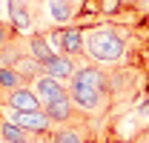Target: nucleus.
Wrapping results in <instances>:
<instances>
[{"instance_id":"nucleus-1","label":"nucleus","mask_w":149,"mask_h":143,"mask_svg":"<svg viewBox=\"0 0 149 143\" xmlns=\"http://www.w3.org/2000/svg\"><path fill=\"white\" fill-rule=\"evenodd\" d=\"M6 20L23 37L46 32V3L40 0H6Z\"/></svg>"},{"instance_id":"nucleus-2","label":"nucleus","mask_w":149,"mask_h":143,"mask_svg":"<svg viewBox=\"0 0 149 143\" xmlns=\"http://www.w3.org/2000/svg\"><path fill=\"white\" fill-rule=\"evenodd\" d=\"M46 35H49L52 46H55L60 54H69V57H77V60L86 57V40H83V37H86V26H83V23L49 26Z\"/></svg>"},{"instance_id":"nucleus-3","label":"nucleus","mask_w":149,"mask_h":143,"mask_svg":"<svg viewBox=\"0 0 149 143\" xmlns=\"http://www.w3.org/2000/svg\"><path fill=\"white\" fill-rule=\"evenodd\" d=\"M3 117H9L12 123H17L20 129H26L29 135H49L55 123H52V117L46 115V109H37V112H20V109H3Z\"/></svg>"},{"instance_id":"nucleus-4","label":"nucleus","mask_w":149,"mask_h":143,"mask_svg":"<svg viewBox=\"0 0 149 143\" xmlns=\"http://www.w3.org/2000/svg\"><path fill=\"white\" fill-rule=\"evenodd\" d=\"M95 126L89 120H74V123H63V126H55L49 132V143H92L95 140Z\"/></svg>"},{"instance_id":"nucleus-5","label":"nucleus","mask_w":149,"mask_h":143,"mask_svg":"<svg viewBox=\"0 0 149 143\" xmlns=\"http://www.w3.org/2000/svg\"><path fill=\"white\" fill-rule=\"evenodd\" d=\"M0 106L20 109V112H37V109H43V100L37 97V92L32 86H15V89H0Z\"/></svg>"},{"instance_id":"nucleus-6","label":"nucleus","mask_w":149,"mask_h":143,"mask_svg":"<svg viewBox=\"0 0 149 143\" xmlns=\"http://www.w3.org/2000/svg\"><path fill=\"white\" fill-rule=\"evenodd\" d=\"M49 26H69L83 17V0H46Z\"/></svg>"},{"instance_id":"nucleus-7","label":"nucleus","mask_w":149,"mask_h":143,"mask_svg":"<svg viewBox=\"0 0 149 143\" xmlns=\"http://www.w3.org/2000/svg\"><path fill=\"white\" fill-rule=\"evenodd\" d=\"M32 89H35L37 97L43 100V106H49V103H55V100H60V97L69 94V83H66V80H57L52 74H40L35 83H32Z\"/></svg>"},{"instance_id":"nucleus-8","label":"nucleus","mask_w":149,"mask_h":143,"mask_svg":"<svg viewBox=\"0 0 149 143\" xmlns=\"http://www.w3.org/2000/svg\"><path fill=\"white\" fill-rule=\"evenodd\" d=\"M46 109V115L52 117V123L55 126H63V123H74V120H80L83 115H80V109L74 106L72 94H66V97H60V100H55V103H49Z\"/></svg>"},{"instance_id":"nucleus-9","label":"nucleus","mask_w":149,"mask_h":143,"mask_svg":"<svg viewBox=\"0 0 149 143\" xmlns=\"http://www.w3.org/2000/svg\"><path fill=\"white\" fill-rule=\"evenodd\" d=\"M77 66H80V60L77 57H69V54H60L57 52L55 57H49L46 63H43V74H52V77H57V80H72L74 72H77Z\"/></svg>"},{"instance_id":"nucleus-10","label":"nucleus","mask_w":149,"mask_h":143,"mask_svg":"<svg viewBox=\"0 0 149 143\" xmlns=\"http://www.w3.org/2000/svg\"><path fill=\"white\" fill-rule=\"evenodd\" d=\"M26 49H29V54H32L35 60H40V63H46L49 57H55V54H57V49L52 46V40H49L46 32L29 35V37H26Z\"/></svg>"},{"instance_id":"nucleus-11","label":"nucleus","mask_w":149,"mask_h":143,"mask_svg":"<svg viewBox=\"0 0 149 143\" xmlns=\"http://www.w3.org/2000/svg\"><path fill=\"white\" fill-rule=\"evenodd\" d=\"M0 135H3L6 143H26V140H32V137H43V135H29L26 129H20L17 123H12L9 117L0 120Z\"/></svg>"},{"instance_id":"nucleus-12","label":"nucleus","mask_w":149,"mask_h":143,"mask_svg":"<svg viewBox=\"0 0 149 143\" xmlns=\"http://www.w3.org/2000/svg\"><path fill=\"white\" fill-rule=\"evenodd\" d=\"M15 86H29V83H26V77L15 66L0 63V89H15Z\"/></svg>"},{"instance_id":"nucleus-13","label":"nucleus","mask_w":149,"mask_h":143,"mask_svg":"<svg viewBox=\"0 0 149 143\" xmlns=\"http://www.w3.org/2000/svg\"><path fill=\"white\" fill-rule=\"evenodd\" d=\"M17 37V32H15V26L9 23V20H0V54L9 49V43Z\"/></svg>"},{"instance_id":"nucleus-14","label":"nucleus","mask_w":149,"mask_h":143,"mask_svg":"<svg viewBox=\"0 0 149 143\" xmlns=\"http://www.w3.org/2000/svg\"><path fill=\"white\" fill-rule=\"evenodd\" d=\"M129 143H149V123L143 126V129H138V132L129 137Z\"/></svg>"},{"instance_id":"nucleus-15","label":"nucleus","mask_w":149,"mask_h":143,"mask_svg":"<svg viewBox=\"0 0 149 143\" xmlns=\"http://www.w3.org/2000/svg\"><path fill=\"white\" fill-rule=\"evenodd\" d=\"M0 20H6V0H0Z\"/></svg>"},{"instance_id":"nucleus-16","label":"nucleus","mask_w":149,"mask_h":143,"mask_svg":"<svg viewBox=\"0 0 149 143\" xmlns=\"http://www.w3.org/2000/svg\"><path fill=\"white\" fill-rule=\"evenodd\" d=\"M0 143H6V140H3V135H0Z\"/></svg>"},{"instance_id":"nucleus-17","label":"nucleus","mask_w":149,"mask_h":143,"mask_svg":"<svg viewBox=\"0 0 149 143\" xmlns=\"http://www.w3.org/2000/svg\"><path fill=\"white\" fill-rule=\"evenodd\" d=\"M40 3H46V0H40Z\"/></svg>"}]
</instances>
